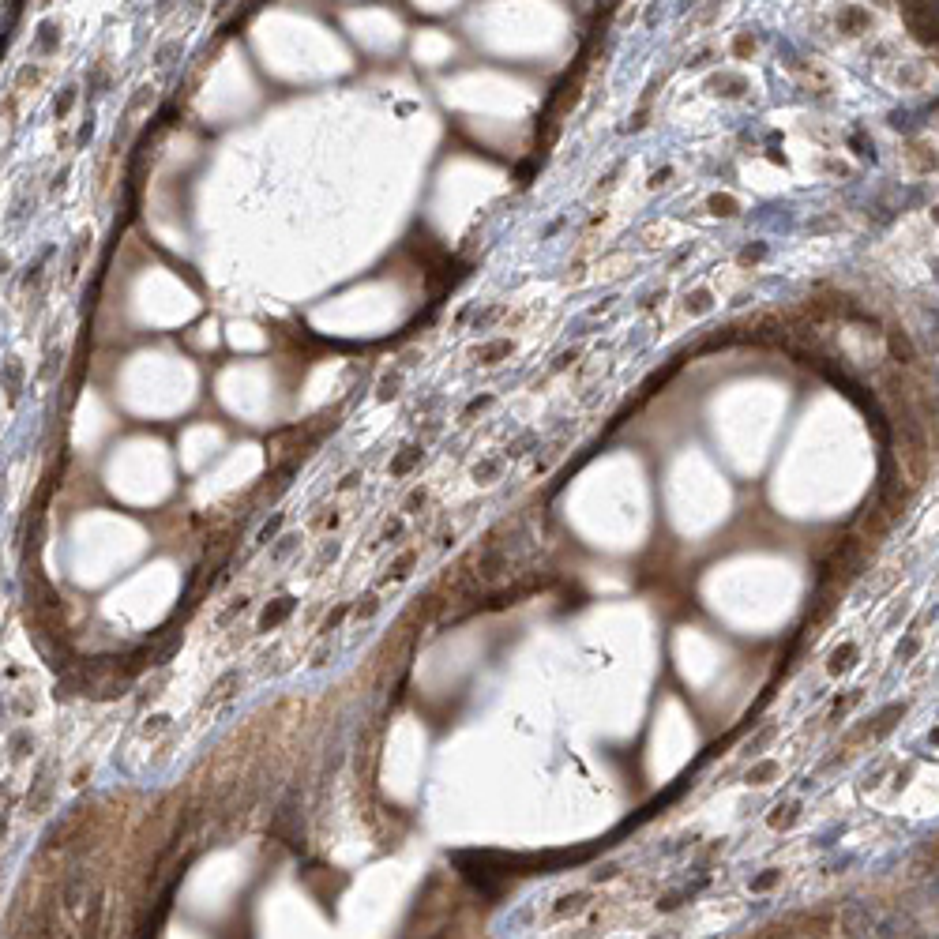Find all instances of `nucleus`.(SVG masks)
<instances>
[{"mask_svg":"<svg viewBox=\"0 0 939 939\" xmlns=\"http://www.w3.org/2000/svg\"><path fill=\"white\" fill-rule=\"evenodd\" d=\"M342 27L350 31L357 46L365 53H391V49L402 42V19L399 12H391L384 4H361V8H350Z\"/></svg>","mask_w":939,"mask_h":939,"instance_id":"nucleus-1","label":"nucleus"},{"mask_svg":"<svg viewBox=\"0 0 939 939\" xmlns=\"http://www.w3.org/2000/svg\"><path fill=\"white\" fill-rule=\"evenodd\" d=\"M459 0H414V8H421V12H447V8H455Z\"/></svg>","mask_w":939,"mask_h":939,"instance_id":"nucleus-3","label":"nucleus"},{"mask_svg":"<svg viewBox=\"0 0 939 939\" xmlns=\"http://www.w3.org/2000/svg\"><path fill=\"white\" fill-rule=\"evenodd\" d=\"M451 38L444 31H421L414 38V57L421 64H444L451 57Z\"/></svg>","mask_w":939,"mask_h":939,"instance_id":"nucleus-2","label":"nucleus"}]
</instances>
